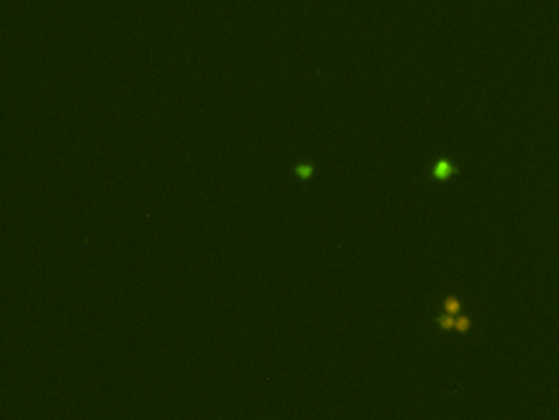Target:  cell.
I'll list each match as a JSON object with an SVG mask.
<instances>
[{
    "instance_id": "obj_3",
    "label": "cell",
    "mask_w": 559,
    "mask_h": 420,
    "mask_svg": "<svg viewBox=\"0 0 559 420\" xmlns=\"http://www.w3.org/2000/svg\"><path fill=\"white\" fill-rule=\"evenodd\" d=\"M471 327H472V320L469 319L467 315H456V327H454V332L466 335V333H469Z\"/></svg>"
},
{
    "instance_id": "obj_2",
    "label": "cell",
    "mask_w": 559,
    "mask_h": 420,
    "mask_svg": "<svg viewBox=\"0 0 559 420\" xmlns=\"http://www.w3.org/2000/svg\"><path fill=\"white\" fill-rule=\"evenodd\" d=\"M436 327L441 330V332H454V327H456V315H440L435 319Z\"/></svg>"
},
{
    "instance_id": "obj_1",
    "label": "cell",
    "mask_w": 559,
    "mask_h": 420,
    "mask_svg": "<svg viewBox=\"0 0 559 420\" xmlns=\"http://www.w3.org/2000/svg\"><path fill=\"white\" fill-rule=\"evenodd\" d=\"M443 309H444L446 314H449V315L459 314L463 309L461 299H459L458 296H454V294H449V296H446L444 301H443Z\"/></svg>"
},
{
    "instance_id": "obj_4",
    "label": "cell",
    "mask_w": 559,
    "mask_h": 420,
    "mask_svg": "<svg viewBox=\"0 0 559 420\" xmlns=\"http://www.w3.org/2000/svg\"><path fill=\"white\" fill-rule=\"evenodd\" d=\"M435 177L436 179H440V181H443V179H446V177H448L451 172H453V167H451L448 163H438V164H436V167H435Z\"/></svg>"
}]
</instances>
